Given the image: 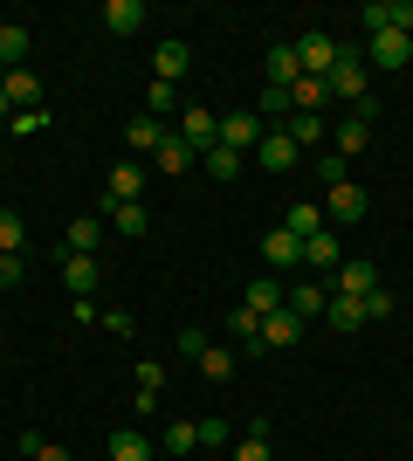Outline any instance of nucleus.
Returning a JSON list of instances; mask_svg holds the SVG:
<instances>
[{"label":"nucleus","instance_id":"44","mask_svg":"<svg viewBox=\"0 0 413 461\" xmlns=\"http://www.w3.org/2000/svg\"><path fill=\"white\" fill-rule=\"evenodd\" d=\"M358 303H365V324H379V317H393V296H386V289H373V296H358Z\"/></svg>","mask_w":413,"mask_h":461},{"label":"nucleus","instance_id":"5","mask_svg":"<svg viewBox=\"0 0 413 461\" xmlns=\"http://www.w3.org/2000/svg\"><path fill=\"white\" fill-rule=\"evenodd\" d=\"M296 338H303V317H296V310H275V317H262V330H256L248 351H290Z\"/></svg>","mask_w":413,"mask_h":461},{"label":"nucleus","instance_id":"3","mask_svg":"<svg viewBox=\"0 0 413 461\" xmlns=\"http://www.w3.org/2000/svg\"><path fill=\"white\" fill-rule=\"evenodd\" d=\"M365 35H413V0H365Z\"/></svg>","mask_w":413,"mask_h":461},{"label":"nucleus","instance_id":"21","mask_svg":"<svg viewBox=\"0 0 413 461\" xmlns=\"http://www.w3.org/2000/svg\"><path fill=\"white\" fill-rule=\"evenodd\" d=\"M324 324H331V330H358V324H365V303H358V296H337V289H331V303H324Z\"/></svg>","mask_w":413,"mask_h":461},{"label":"nucleus","instance_id":"18","mask_svg":"<svg viewBox=\"0 0 413 461\" xmlns=\"http://www.w3.org/2000/svg\"><path fill=\"white\" fill-rule=\"evenodd\" d=\"M373 289H379L373 262H358V255H352V262H337V296H373Z\"/></svg>","mask_w":413,"mask_h":461},{"label":"nucleus","instance_id":"8","mask_svg":"<svg viewBox=\"0 0 413 461\" xmlns=\"http://www.w3.org/2000/svg\"><path fill=\"white\" fill-rule=\"evenodd\" d=\"M275 131L290 138L296 152H317V145H324V131H331V124H324V117H310V111H290V124H275Z\"/></svg>","mask_w":413,"mask_h":461},{"label":"nucleus","instance_id":"12","mask_svg":"<svg viewBox=\"0 0 413 461\" xmlns=\"http://www.w3.org/2000/svg\"><path fill=\"white\" fill-rule=\"evenodd\" d=\"M241 310H248V317H275V310H283V283H275V276H256V283H248V296H241Z\"/></svg>","mask_w":413,"mask_h":461},{"label":"nucleus","instance_id":"29","mask_svg":"<svg viewBox=\"0 0 413 461\" xmlns=\"http://www.w3.org/2000/svg\"><path fill=\"white\" fill-rule=\"evenodd\" d=\"M296 77H303V69H296V49H290V41H275V49H269V83H275V90H290Z\"/></svg>","mask_w":413,"mask_h":461},{"label":"nucleus","instance_id":"43","mask_svg":"<svg viewBox=\"0 0 413 461\" xmlns=\"http://www.w3.org/2000/svg\"><path fill=\"white\" fill-rule=\"evenodd\" d=\"M14 138H28V131H49V111H14V124H7Z\"/></svg>","mask_w":413,"mask_h":461},{"label":"nucleus","instance_id":"26","mask_svg":"<svg viewBox=\"0 0 413 461\" xmlns=\"http://www.w3.org/2000/svg\"><path fill=\"white\" fill-rule=\"evenodd\" d=\"M331 138H337V158H352V152H365V145H373V124H365V117H345Z\"/></svg>","mask_w":413,"mask_h":461},{"label":"nucleus","instance_id":"9","mask_svg":"<svg viewBox=\"0 0 413 461\" xmlns=\"http://www.w3.org/2000/svg\"><path fill=\"white\" fill-rule=\"evenodd\" d=\"M179 138H186L193 152H214V145H220V117H207V111H179Z\"/></svg>","mask_w":413,"mask_h":461},{"label":"nucleus","instance_id":"32","mask_svg":"<svg viewBox=\"0 0 413 461\" xmlns=\"http://www.w3.org/2000/svg\"><path fill=\"white\" fill-rule=\"evenodd\" d=\"M193 447H200V427L193 420H173V427H166V455H173V461H186Z\"/></svg>","mask_w":413,"mask_h":461},{"label":"nucleus","instance_id":"45","mask_svg":"<svg viewBox=\"0 0 413 461\" xmlns=\"http://www.w3.org/2000/svg\"><path fill=\"white\" fill-rule=\"evenodd\" d=\"M0 289H21V255H0Z\"/></svg>","mask_w":413,"mask_h":461},{"label":"nucleus","instance_id":"31","mask_svg":"<svg viewBox=\"0 0 413 461\" xmlns=\"http://www.w3.org/2000/svg\"><path fill=\"white\" fill-rule=\"evenodd\" d=\"M283 228H290L296 241H310V234H324V221H317V200H296V207H290V221H283Z\"/></svg>","mask_w":413,"mask_h":461},{"label":"nucleus","instance_id":"40","mask_svg":"<svg viewBox=\"0 0 413 461\" xmlns=\"http://www.w3.org/2000/svg\"><path fill=\"white\" fill-rule=\"evenodd\" d=\"M317 179H324V186H345L352 173H345V158H337V152H317Z\"/></svg>","mask_w":413,"mask_h":461},{"label":"nucleus","instance_id":"16","mask_svg":"<svg viewBox=\"0 0 413 461\" xmlns=\"http://www.w3.org/2000/svg\"><path fill=\"white\" fill-rule=\"evenodd\" d=\"M256 158H262V173H290V166H296V158H303V152H296V145H290V138H283V131H262Z\"/></svg>","mask_w":413,"mask_h":461},{"label":"nucleus","instance_id":"25","mask_svg":"<svg viewBox=\"0 0 413 461\" xmlns=\"http://www.w3.org/2000/svg\"><path fill=\"white\" fill-rule=\"evenodd\" d=\"M228 461H269V420H256L248 434H241L235 447H228Z\"/></svg>","mask_w":413,"mask_h":461},{"label":"nucleus","instance_id":"11","mask_svg":"<svg viewBox=\"0 0 413 461\" xmlns=\"http://www.w3.org/2000/svg\"><path fill=\"white\" fill-rule=\"evenodd\" d=\"M324 104H331V77H296V83H290V111L324 117Z\"/></svg>","mask_w":413,"mask_h":461},{"label":"nucleus","instance_id":"38","mask_svg":"<svg viewBox=\"0 0 413 461\" xmlns=\"http://www.w3.org/2000/svg\"><path fill=\"white\" fill-rule=\"evenodd\" d=\"M0 255H21V213L0 207Z\"/></svg>","mask_w":413,"mask_h":461},{"label":"nucleus","instance_id":"24","mask_svg":"<svg viewBox=\"0 0 413 461\" xmlns=\"http://www.w3.org/2000/svg\"><path fill=\"white\" fill-rule=\"evenodd\" d=\"M97 241H103V228L83 213V221H69V234H62V255H97Z\"/></svg>","mask_w":413,"mask_h":461},{"label":"nucleus","instance_id":"17","mask_svg":"<svg viewBox=\"0 0 413 461\" xmlns=\"http://www.w3.org/2000/svg\"><path fill=\"white\" fill-rule=\"evenodd\" d=\"M0 90H7V104H14V111H41V83H35V69H7V83H0Z\"/></svg>","mask_w":413,"mask_h":461},{"label":"nucleus","instance_id":"14","mask_svg":"<svg viewBox=\"0 0 413 461\" xmlns=\"http://www.w3.org/2000/svg\"><path fill=\"white\" fill-rule=\"evenodd\" d=\"M262 262H269V269H296V262H303V241H296L290 228L262 234Z\"/></svg>","mask_w":413,"mask_h":461},{"label":"nucleus","instance_id":"2","mask_svg":"<svg viewBox=\"0 0 413 461\" xmlns=\"http://www.w3.org/2000/svg\"><path fill=\"white\" fill-rule=\"evenodd\" d=\"M290 49H296V69H303V77H331L337 69V41L324 35V28H310V35L290 41Z\"/></svg>","mask_w":413,"mask_h":461},{"label":"nucleus","instance_id":"35","mask_svg":"<svg viewBox=\"0 0 413 461\" xmlns=\"http://www.w3.org/2000/svg\"><path fill=\"white\" fill-rule=\"evenodd\" d=\"M207 158V179H235L241 173V152H228V145H214V152H200Z\"/></svg>","mask_w":413,"mask_h":461},{"label":"nucleus","instance_id":"6","mask_svg":"<svg viewBox=\"0 0 413 461\" xmlns=\"http://www.w3.org/2000/svg\"><path fill=\"white\" fill-rule=\"evenodd\" d=\"M166 138H173V131H166L158 117H145V111H138L131 124H124V152H131V158H158V145H166Z\"/></svg>","mask_w":413,"mask_h":461},{"label":"nucleus","instance_id":"39","mask_svg":"<svg viewBox=\"0 0 413 461\" xmlns=\"http://www.w3.org/2000/svg\"><path fill=\"white\" fill-rule=\"evenodd\" d=\"M21 447H28V461H69V447L41 441V434H21Z\"/></svg>","mask_w":413,"mask_h":461},{"label":"nucleus","instance_id":"7","mask_svg":"<svg viewBox=\"0 0 413 461\" xmlns=\"http://www.w3.org/2000/svg\"><path fill=\"white\" fill-rule=\"evenodd\" d=\"M262 131H269V124H262L256 111H235V117H220V145H228V152H256V145H262Z\"/></svg>","mask_w":413,"mask_h":461},{"label":"nucleus","instance_id":"10","mask_svg":"<svg viewBox=\"0 0 413 461\" xmlns=\"http://www.w3.org/2000/svg\"><path fill=\"white\" fill-rule=\"evenodd\" d=\"M186 62H193L186 41H158V49H152V83H179V77H186Z\"/></svg>","mask_w":413,"mask_h":461},{"label":"nucleus","instance_id":"22","mask_svg":"<svg viewBox=\"0 0 413 461\" xmlns=\"http://www.w3.org/2000/svg\"><path fill=\"white\" fill-rule=\"evenodd\" d=\"M21 62H28V28L0 21V69H21Z\"/></svg>","mask_w":413,"mask_h":461},{"label":"nucleus","instance_id":"1","mask_svg":"<svg viewBox=\"0 0 413 461\" xmlns=\"http://www.w3.org/2000/svg\"><path fill=\"white\" fill-rule=\"evenodd\" d=\"M138 193H145V166H138V158H124L118 173L103 179V200H97V207H103V213H118V207H138Z\"/></svg>","mask_w":413,"mask_h":461},{"label":"nucleus","instance_id":"28","mask_svg":"<svg viewBox=\"0 0 413 461\" xmlns=\"http://www.w3.org/2000/svg\"><path fill=\"white\" fill-rule=\"evenodd\" d=\"M303 262H310L317 276H324V269L337 276V262H345V255H337V241H331V234H310V241H303Z\"/></svg>","mask_w":413,"mask_h":461},{"label":"nucleus","instance_id":"37","mask_svg":"<svg viewBox=\"0 0 413 461\" xmlns=\"http://www.w3.org/2000/svg\"><path fill=\"white\" fill-rule=\"evenodd\" d=\"M138 393H145V400H158V393H166V366H158V358H145V366H138Z\"/></svg>","mask_w":413,"mask_h":461},{"label":"nucleus","instance_id":"4","mask_svg":"<svg viewBox=\"0 0 413 461\" xmlns=\"http://www.w3.org/2000/svg\"><path fill=\"white\" fill-rule=\"evenodd\" d=\"M179 351H186V358H193V366L207 372V379H228V372H235V351H220V345H207V338H200V330H179Z\"/></svg>","mask_w":413,"mask_h":461},{"label":"nucleus","instance_id":"36","mask_svg":"<svg viewBox=\"0 0 413 461\" xmlns=\"http://www.w3.org/2000/svg\"><path fill=\"white\" fill-rule=\"evenodd\" d=\"M179 96H173V83H152V90H145V117H158V124H166V111H173Z\"/></svg>","mask_w":413,"mask_h":461},{"label":"nucleus","instance_id":"33","mask_svg":"<svg viewBox=\"0 0 413 461\" xmlns=\"http://www.w3.org/2000/svg\"><path fill=\"white\" fill-rule=\"evenodd\" d=\"M200 427V447H235V427L220 420V413H207V420H193Z\"/></svg>","mask_w":413,"mask_h":461},{"label":"nucleus","instance_id":"41","mask_svg":"<svg viewBox=\"0 0 413 461\" xmlns=\"http://www.w3.org/2000/svg\"><path fill=\"white\" fill-rule=\"evenodd\" d=\"M111 221H118V234H145V228H152V213H145V207H118Z\"/></svg>","mask_w":413,"mask_h":461},{"label":"nucleus","instance_id":"30","mask_svg":"<svg viewBox=\"0 0 413 461\" xmlns=\"http://www.w3.org/2000/svg\"><path fill=\"white\" fill-rule=\"evenodd\" d=\"M111 461H152V441L138 427H124V434H111Z\"/></svg>","mask_w":413,"mask_h":461},{"label":"nucleus","instance_id":"34","mask_svg":"<svg viewBox=\"0 0 413 461\" xmlns=\"http://www.w3.org/2000/svg\"><path fill=\"white\" fill-rule=\"evenodd\" d=\"M262 124H269V131H275V117H290V90H275V83H262Z\"/></svg>","mask_w":413,"mask_h":461},{"label":"nucleus","instance_id":"23","mask_svg":"<svg viewBox=\"0 0 413 461\" xmlns=\"http://www.w3.org/2000/svg\"><path fill=\"white\" fill-rule=\"evenodd\" d=\"M103 28H111V35H138V28H145V7H138V0H111V7H103Z\"/></svg>","mask_w":413,"mask_h":461},{"label":"nucleus","instance_id":"27","mask_svg":"<svg viewBox=\"0 0 413 461\" xmlns=\"http://www.w3.org/2000/svg\"><path fill=\"white\" fill-rule=\"evenodd\" d=\"M193 158H200V152H193V145H186V138L173 131V138H166V145H158V158H152V166H158V173H186Z\"/></svg>","mask_w":413,"mask_h":461},{"label":"nucleus","instance_id":"46","mask_svg":"<svg viewBox=\"0 0 413 461\" xmlns=\"http://www.w3.org/2000/svg\"><path fill=\"white\" fill-rule=\"evenodd\" d=\"M0 124H14V104H7V90H0Z\"/></svg>","mask_w":413,"mask_h":461},{"label":"nucleus","instance_id":"20","mask_svg":"<svg viewBox=\"0 0 413 461\" xmlns=\"http://www.w3.org/2000/svg\"><path fill=\"white\" fill-rule=\"evenodd\" d=\"M373 62L379 69H407L413 62V35H373Z\"/></svg>","mask_w":413,"mask_h":461},{"label":"nucleus","instance_id":"15","mask_svg":"<svg viewBox=\"0 0 413 461\" xmlns=\"http://www.w3.org/2000/svg\"><path fill=\"white\" fill-rule=\"evenodd\" d=\"M324 207H331V221H365V207H373V200H365V186H352V179H345V186L324 193Z\"/></svg>","mask_w":413,"mask_h":461},{"label":"nucleus","instance_id":"19","mask_svg":"<svg viewBox=\"0 0 413 461\" xmlns=\"http://www.w3.org/2000/svg\"><path fill=\"white\" fill-rule=\"evenodd\" d=\"M62 283H69V296H90L97 289V255H62Z\"/></svg>","mask_w":413,"mask_h":461},{"label":"nucleus","instance_id":"13","mask_svg":"<svg viewBox=\"0 0 413 461\" xmlns=\"http://www.w3.org/2000/svg\"><path fill=\"white\" fill-rule=\"evenodd\" d=\"M324 303H331V289H324V283H296V289H283V310H296L303 324H310V317H324Z\"/></svg>","mask_w":413,"mask_h":461},{"label":"nucleus","instance_id":"42","mask_svg":"<svg viewBox=\"0 0 413 461\" xmlns=\"http://www.w3.org/2000/svg\"><path fill=\"white\" fill-rule=\"evenodd\" d=\"M228 330H235V338H241V351H248V345H256V330H262V324H256V317H248V310L235 303V317H228Z\"/></svg>","mask_w":413,"mask_h":461}]
</instances>
